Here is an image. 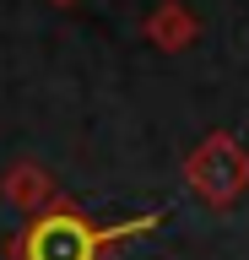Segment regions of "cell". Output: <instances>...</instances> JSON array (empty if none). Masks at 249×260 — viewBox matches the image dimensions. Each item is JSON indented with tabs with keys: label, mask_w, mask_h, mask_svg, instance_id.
<instances>
[{
	"label": "cell",
	"mask_w": 249,
	"mask_h": 260,
	"mask_svg": "<svg viewBox=\"0 0 249 260\" xmlns=\"http://www.w3.org/2000/svg\"><path fill=\"white\" fill-rule=\"evenodd\" d=\"M157 222H163L157 211H135V217H119V222H92L82 206L49 201L44 211H33L22 222V233L6 239V255L11 260H109L114 249L152 233Z\"/></svg>",
	"instance_id": "1"
},
{
	"label": "cell",
	"mask_w": 249,
	"mask_h": 260,
	"mask_svg": "<svg viewBox=\"0 0 249 260\" xmlns=\"http://www.w3.org/2000/svg\"><path fill=\"white\" fill-rule=\"evenodd\" d=\"M184 179H190V190H195L206 206L222 211V206H233V201L249 190V152L233 141V136H211L206 146L190 152Z\"/></svg>",
	"instance_id": "2"
},
{
	"label": "cell",
	"mask_w": 249,
	"mask_h": 260,
	"mask_svg": "<svg viewBox=\"0 0 249 260\" xmlns=\"http://www.w3.org/2000/svg\"><path fill=\"white\" fill-rule=\"evenodd\" d=\"M60 6H65V0H60Z\"/></svg>",
	"instance_id": "4"
},
{
	"label": "cell",
	"mask_w": 249,
	"mask_h": 260,
	"mask_svg": "<svg viewBox=\"0 0 249 260\" xmlns=\"http://www.w3.org/2000/svg\"><path fill=\"white\" fill-rule=\"evenodd\" d=\"M6 195H11V201H17L27 217H33V211H44V206L54 201L49 179L38 174V168H11V179H6Z\"/></svg>",
	"instance_id": "3"
}]
</instances>
